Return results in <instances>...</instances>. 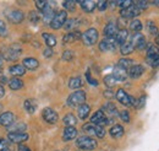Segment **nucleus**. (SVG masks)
Returning a JSON list of instances; mask_svg holds the SVG:
<instances>
[{
    "mask_svg": "<svg viewBox=\"0 0 159 151\" xmlns=\"http://www.w3.org/2000/svg\"><path fill=\"white\" fill-rule=\"evenodd\" d=\"M143 28V26H142V22L139 21V20H132L131 21V23H130V30L131 31H134L135 33H139V31Z\"/></svg>",
    "mask_w": 159,
    "mask_h": 151,
    "instance_id": "nucleus-36",
    "label": "nucleus"
},
{
    "mask_svg": "<svg viewBox=\"0 0 159 151\" xmlns=\"http://www.w3.org/2000/svg\"><path fill=\"white\" fill-rule=\"evenodd\" d=\"M72 58H74V52H71V51H65L62 53V59L64 60H71Z\"/></svg>",
    "mask_w": 159,
    "mask_h": 151,
    "instance_id": "nucleus-48",
    "label": "nucleus"
},
{
    "mask_svg": "<svg viewBox=\"0 0 159 151\" xmlns=\"http://www.w3.org/2000/svg\"><path fill=\"white\" fill-rule=\"evenodd\" d=\"M79 26V21L76 19H69L66 20V22H65V25H64V28L66 30V31H71V30H74V28H76Z\"/></svg>",
    "mask_w": 159,
    "mask_h": 151,
    "instance_id": "nucleus-37",
    "label": "nucleus"
},
{
    "mask_svg": "<svg viewBox=\"0 0 159 151\" xmlns=\"http://www.w3.org/2000/svg\"><path fill=\"white\" fill-rule=\"evenodd\" d=\"M109 134H110L113 138L119 139V138H121V136L124 135V128H122L121 125H119V124H115V125H113V127L110 128Z\"/></svg>",
    "mask_w": 159,
    "mask_h": 151,
    "instance_id": "nucleus-29",
    "label": "nucleus"
},
{
    "mask_svg": "<svg viewBox=\"0 0 159 151\" xmlns=\"http://www.w3.org/2000/svg\"><path fill=\"white\" fill-rule=\"evenodd\" d=\"M1 108H2V106H1V103H0V111H1Z\"/></svg>",
    "mask_w": 159,
    "mask_h": 151,
    "instance_id": "nucleus-59",
    "label": "nucleus"
},
{
    "mask_svg": "<svg viewBox=\"0 0 159 151\" xmlns=\"http://www.w3.org/2000/svg\"><path fill=\"white\" fill-rule=\"evenodd\" d=\"M82 86V80L80 77H71L69 81V87L72 90H79Z\"/></svg>",
    "mask_w": 159,
    "mask_h": 151,
    "instance_id": "nucleus-35",
    "label": "nucleus"
},
{
    "mask_svg": "<svg viewBox=\"0 0 159 151\" xmlns=\"http://www.w3.org/2000/svg\"><path fill=\"white\" fill-rule=\"evenodd\" d=\"M7 19L11 23H20L25 19V14L21 10H11L7 14Z\"/></svg>",
    "mask_w": 159,
    "mask_h": 151,
    "instance_id": "nucleus-17",
    "label": "nucleus"
},
{
    "mask_svg": "<svg viewBox=\"0 0 159 151\" xmlns=\"http://www.w3.org/2000/svg\"><path fill=\"white\" fill-rule=\"evenodd\" d=\"M134 51H135V48H134V46H132V43H131L130 41H126L124 44L120 46V52H121L122 56H129V54H131Z\"/></svg>",
    "mask_w": 159,
    "mask_h": 151,
    "instance_id": "nucleus-28",
    "label": "nucleus"
},
{
    "mask_svg": "<svg viewBox=\"0 0 159 151\" xmlns=\"http://www.w3.org/2000/svg\"><path fill=\"white\" fill-rule=\"evenodd\" d=\"M86 101V92L82 90H77L69 96L67 98V106L69 107H77L83 105Z\"/></svg>",
    "mask_w": 159,
    "mask_h": 151,
    "instance_id": "nucleus-2",
    "label": "nucleus"
},
{
    "mask_svg": "<svg viewBox=\"0 0 159 151\" xmlns=\"http://www.w3.org/2000/svg\"><path fill=\"white\" fill-rule=\"evenodd\" d=\"M47 5H48V1H36V6L38 7L39 11H43Z\"/></svg>",
    "mask_w": 159,
    "mask_h": 151,
    "instance_id": "nucleus-50",
    "label": "nucleus"
},
{
    "mask_svg": "<svg viewBox=\"0 0 159 151\" xmlns=\"http://www.w3.org/2000/svg\"><path fill=\"white\" fill-rule=\"evenodd\" d=\"M43 12V17H44V21L45 22H49L50 23V21L53 20V17L55 16V9L53 7V5H52V2H49L48 1V5L45 6V9L42 11Z\"/></svg>",
    "mask_w": 159,
    "mask_h": 151,
    "instance_id": "nucleus-18",
    "label": "nucleus"
},
{
    "mask_svg": "<svg viewBox=\"0 0 159 151\" xmlns=\"http://www.w3.org/2000/svg\"><path fill=\"white\" fill-rule=\"evenodd\" d=\"M118 31H119L118 30V23L114 22V21H110L104 27V36H105V38H113L115 37Z\"/></svg>",
    "mask_w": 159,
    "mask_h": 151,
    "instance_id": "nucleus-15",
    "label": "nucleus"
},
{
    "mask_svg": "<svg viewBox=\"0 0 159 151\" xmlns=\"http://www.w3.org/2000/svg\"><path fill=\"white\" fill-rule=\"evenodd\" d=\"M62 6H64V7H65V10H67V11H75L76 1H72V0L64 1V2H62Z\"/></svg>",
    "mask_w": 159,
    "mask_h": 151,
    "instance_id": "nucleus-40",
    "label": "nucleus"
},
{
    "mask_svg": "<svg viewBox=\"0 0 159 151\" xmlns=\"http://www.w3.org/2000/svg\"><path fill=\"white\" fill-rule=\"evenodd\" d=\"M43 54H44V57L45 58H50L52 56H53V51H52V48H47V49H44Z\"/></svg>",
    "mask_w": 159,
    "mask_h": 151,
    "instance_id": "nucleus-53",
    "label": "nucleus"
},
{
    "mask_svg": "<svg viewBox=\"0 0 159 151\" xmlns=\"http://www.w3.org/2000/svg\"><path fill=\"white\" fill-rule=\"evenodd\" d=\"M42 117H43V119H44L47 123H49V124H55V123L58 122V119H59L58 113H57L53 108H50V107H47V108L43 110Z\"/></svg>",
    "mask_w": 159,
    "mask_h": 151,
    "instance_id": "nucleus-11",
    "label": "nucleus"
},
{
    "mask_svg": "<svg viewBox=\"0 0 159 151\" xmlns=\"http://www.w3.org/2000/svg\"><path fill=\"white\" fill-rule=\"evenodd\" d=\"M147 63L153 68L159 66V48L154 44L147 47Z\"/></svg>",
    "mask_w": 159,
    "mask_h": 151,
    "instance_id": "nucleus-4",
    "label": "nucleus"
},
{
    "mask_svg": "<svg viewBox=\"0 0 159 151\" xmlns=\"http://www.w3.org/2000/svg\"><path fill=\"white\" fill-rule=\"evenodd\" d=\"M39 66V61L34 58H26L23 59V68L28 70H36Z\"/></svg>",
    "mask_w": 159,
    "mask_h": 151,
    "instance_id": "nucleus-23",
    "label": "nucleus"
},
{
    "mask_svg": "<svg viewBox=\"0 0 159 151\" xmlns=\"http://www.w3.org/2000/svg\"><path fill=\"white\" fill-rule=\"evenodd\" d=\"M120 118H121L122 122L129 123V122H130V113H129L127 111H121V112H120Z\"/></svg>",
    "mask_w": 159,
    "mask_h": 151,
    "instance_id": "nucleus-45",
    "label": "nucleus"
},
{
    "mask_svg": "<svg viewBox=\"0 0 159 151\" xmlns=\"http://www.w3.org/2000/svg\"><path fill=\"white\" fill-rule=\"evenodd\" d=\"M21 54V48L20 46H10V47H5L1 49V57L5 58L6 60H16L20 57Z\"/></svg>",
    "mask_w": 159,
    "mask_h": 151,
    "instance_id": "nucleus-3",
    "label": "nucleus"
},
{
    "mask_svg": "<svg viewBox=\"0 0 159 151\" xmlns=\"http://www.w3.org/2000/svg\"><path fill=\"white\" fill-rule=\"evenodd\" d=\"M102 111H103V112L105 111V112L108 113L107 118H109V117L114 118V117H116V115L119 114V112H118V110H116V107H115L114 103H107V105H104Z\"/></svg>",
    "mask_w": 159,
    "mask_h": 151,
    "instance_id": "nucleus-25",
    "label": "nucleus"
},
{
    "mask_svg": "<svg viewBox=\"0 0 159 151\" xmlns=\"http://www.w3.org/2000/svg\"><path fill=\"white\" fill-rule=\"evenodd\" d=\"M66 20H67V12H66L65 10H60V11H58V12L55 14V16L53 17V20L50 21L49 25H50L52 28L59 30V28H61V27L65 25Z\"/></svg>",
    "mask_w": 159,
    "mask_h": 151,
    "instance_id": "nucleus-7",
    "label": "nucleus"
},
{
    "mask_svg": "<svg viewBox=\"0 0 159 151\" xmlns=\"http://www.w3.org/2000/svg\"><path fill=\"white\" fill-rule=\"evenodd\" d=\"M116 42L115 38H104L99 43V49L102 52H109V51H114L116 48Z\"/></svg>",
    "mask_w": 159,
    "mask_h": 151,
    "instance_id": "nucleus-13",
    "label": "nucleus"
},
{
    "mask_svg": "<svg viewBox=\"0 0 159 151\" xmlns=\"http://www.w3.org/2000/svg\"><path fill=\"white\" fill-rule=\"evenodd\" d=\"M116 100L119 101L121 105L126 106V107H134V103H135V100L132 96H130L129 94H126V91H124L122 89L118 90V92L115 95Z\"/></svg>",
    "mask_w": 159,
    "mask_h": 151,
    "instance_id": "nucleus-8",
    "label": "nucleus"
},
{
    "mask_svg": "<svg viewBox=\"0 0 159 151\" xmlns=\"http://www.w3.org/2000/svg\"><path fill=\"white\" fill-rule=\"evenodd\" d=\"M4 95H5V89H4L2 85H0V98L4 97Z\"/></svg>",
    "mask_w": 159,
    "mask_h": 151,
    "instance_id": "nucleus-56",
    "label": "nucleus"
},
{
    "mask_svg": "<svg viewBox=\"0 0 159 151\" xmlns=\"http://www.w3.org/2000/svg\"><path fill=\"white\" fill-rule=\"evenodd\" d=\"M130 42L132 43L134 48L137 49V51H143V49H146V47H147V41H146L144 36L141 35V33H135V35L131 37Z\"/></svg>",
    "mask_w": 159,
    "mask_h": 151,
    "instance_id": "nucleus-10",
    "label": "nucleus"
},
{
    "mask_svg": "<svg viewBox=\"0 0 159 151\" xmlns=\"http://www.w3.org/2000/svg\"><path fill=\"white\" fill-rule=\"evenodd\" d=\"M7 35V28L5 26V23L0 20V37H5Z\"/></svg>",
    "mask_w": 159,
    "mask_h": 151,
    "instance_id": "nucleus-46",
    "label": "nucleus"
},
{
    "mask_svg": "<svg viewBox=\"0 0 159 151\" xmlns=\"http://www.w3.org/2000/svg\"><path fill=\"white\" fill-rule=\"evenodd\" d=\"M36 102L34 101H32V100H27V101H25V110L28 112V113H34V111H36Z\"/></svg>",
    "mask_w": 159,
    "mask_h": 151,
    "instance_id": "nucleus-38",
    "label": "nucleus"
},
{
    "mask_svg": "<svg viewBox=\"0 0 159 151\" xmlns=\"http://www.w3.org/2000/svg\"><path fill=\"white\" fill-rule=\"evenodd\" d=\"M134 65V60L132 59H129V58H121L119 60V63H118V66L121 68L122 70H129L131 66Z\"/></svg>",
    "mask_w": 159,
    "mask_h": 151,
    "instance_id": "nucleus-31",
    "label": "nucleus"
},
{
    "mask_svg": "<svg viewBox=\"0 0 159 151\" xmlns=\"http://www.w3.org/2000/svg\"><path fill=\"white\" fill-rule=\"evenodd\" d=\"M9 71H10V74H11V75H14V76H22V75H25V73H26V69H25L22 65H19V64H16V65H12V66H10Z\"/></svg>",
    "mask_w": 159,
    "mask_h": 151,
    "instance_id": "nucleus-30",
    "label": "nucleus"
},
{
    "mask_svg": "<svg viewBox=\"0 0 159 151\" xmlns=\"http://www.w3.org/2000/svg\"><path fill=\"white\" fill-rule=\"evenodd\" d=\"M115 42H116V44L118 46H121V44H124L127 39H129V32H127V30H125V28H121L118 31V33L115 35Z\"/></svg>",
    "mask_w": 159,
    "mask_h": 151,
    "instance_id": "nucleus-22",
    "label": "nucleus"
},
{
    "mask_svg": "<svg viewBox=\"0 0 159 151\" xmlns=\"http://www.w3.org/2000/svg\"><path fill=\"white\" fill-rule=\"evenodd\" d=\"M9 86H10L11 90H21V89L23 87V82H22V80H20V79L14 77V79L10 80Z\"/></svg>",
    "mask_w": 159,
    "mask_h": 151,
    "instance_id": "nucleus-34",
    "label": "nucleus"
},
{
    "mask_svg": "<svg viewBox=\"0 0 159 151\" xmlns=\"http://www.w3.org/2000/svg\"><path fill=\"white\" fill-rule=\"evenodd\" d=\"M104 96H105L107 98H113V97H114V94H113V91L109 90V91H105V92H104Z\"/></svg>",
    "mask_w": 159,
    "mask_h": 151,
    "instance_id": "nucleus-54",
    "label": "nucleus"
},
{
    "mask_svg": "<svg viewBox=\"0 0 159 151\" xmlns=\"http://www.w3.org/2000/svg\"><path fill=\"white\" fill-rule=\"evenodd\" d=\"M0 65H1V57H0Z\"/></svg>",
    "mask_w": 159,
    "mask_h": 151,
    "instance_id": "nucleus-60",
    "label": "nucleus"
},
{
    "mask_svg": "<svg viewBox=\"0 0 159 151\" xmlns=\"http://www.w3.org/2000/svg\"><path fill=\"white\" fill-rule=\"evenodd\" d=\"M104 84L108 86V87H113L115 84H116V80L113 75H107L104 77Z\"/></svg>",
    "mask_w": 159,
    "mask_h": 151,
    "instance_id": "nucleus-41",
    "label": "nucleus"
},
{
    "mask_svg": "<svg viewBox=\"0 0 159 151\" xmlns=\"http://www.w3.org/2000/svg\"><path fill=\"white\" fill-rule=\"evenodd\" d=\"M97 140L91 138V136H87V135H83V136H80L76 140V146L81 149V150L84 151H91L94 150L97 148Z\"/></svg>",
    "mask_w": 159,
    "mask_h": 151,
    "instance_id": "nucleus-1",
    "label": "nucleus"
},
{
    "mask_svg": "<svg viewBox=\"0 0 159 151\" xmlns=\"http://www.w3.org/2000/svg\"><path fill=\"white\" fill-rule=\"evenodd\" d=\"M43 38H44L48 48H53L57 44V38H55L54 35H52V33H43Z\"/></svg>",
    "mask_w": 159,
    "mask_h": 151,
    "instance_id": "nucleus-33",
    "label": "nucleus"
},
{
    "mask_svg": "<svg viewBox=\"0 0 159 151\" xmlns=\"http://www.w3.org/2000/svg\"><path fill=\"white\" fill-rule=\"evenodd\" d=\"M15 120V115L11 112H4L0 114V124L4 127H10Z\"/></svg>",
    "mask_w": 159,
    "mask_h": 151,
    "instance_id": "nucleus-19",
    "label": "nucleus"
},
{
    "mask_svg": "<svg viewBox=\"0 0 159 151\" xmlns=\"http://www.w3.org/2000/svg\"><path fill=\"white\" fill-rule=\"evenodd\" d=\"M98 37H99V35H98V31L96 28H88L84 33H82L81 39L86 46H93L97 43Z\"/></svg>",
    "mask_w": 159,
    "mask_h": 151,
    "instance_id": "nucleus-6",
    "label": "nucleus"
},
{
    "mask_svg": "<svg viewBox=\"0 0 159 151\" xmlns=\"http://www.w3.org/2000/svg\"><path fill=\"white\" fill-rule=\"evenodd\" d=\"M152 4H153V5H156V6H158V7H159V1H152Z\"/></svg>",
    "mask_w": 159,
    "mask_h": 151,
    "instance_id": "nucleus-58",
    "label": "nucleus"
},
{
    "mask_svg": "<svg viewBox=\"0 0 159 151\" xmlns=\"http://www.w3.org/2000/svg\"><path fill=\"white\" fill-rule=\"evenodd\" d=\"M147 28H148V32L152 36H157L158 35V27H157V25L153 21H148L147 22Z\"/></svg>",
    "mask_w": 159,
    "mask_h": 151,
    "instance_id": "nucleus-39",
    "label": "nucleus"
},
{
    "mask_svg": "<svg viewBox=\"0 0 159 151\" xmlns=\"http://www.w3.org/2000/svg\"><path fill=\"white\" fill-rule=\"evenodd\" d=\"M134 2L132 1H118L116 2V5H119L120 7H121V10H124V9H127L129 6H131Z\"/></svg>",
    "mask_w": 159,
    "mask_h": 151,
    "instance_id": "nucleus-47",
    "label": "nucleus"
},
{
    "mask_svg": "<svg viewBox=\"0 0 159 151\" xmlns=\"http://www.w3.org/2000/svg\"><path fill=\"white\" fill-rule=\"evenodd\" d=\"M144 73V66L141 64H134L129 70H127V75L132 79H139V76Z\"/></svg>",
    "mask_w": 159,
    "mask_h": 151,
    "instance_id": "nucleus-16",
    "label": "nucleus"
},
{
    "mask_svg": "<svg viewBox=\"0 0 159 151\" xmlns=\"http://www.w3.org/2000/svg\"><path fill=\"white\" fill-rule=\"evenodd\" d=\"M64 124L66 127H75L77 124V118L72 113H67L64 117Z\"/></svg>",
    "mask_w": 159,
    "mask_h": 151,
    "instance_id": "nucleus-32",
    "label": "nucleus"
},
{
    "mask_svg": "<svg viewBox=\"0 0 159 151\" xmlns=\"http://www.w3.org/2000/svg\"><path fill=\"white\" fill-rule=\"evenodd\" d=\"M7 138H9V140L12 141V143L22 144V143H25L26 140H28V134H27V133H21V132H11V133H9Z\"/></svg>",
    "mask_w": 159,
    "mask_h": 151,
    "instance_id": "nucleus-14",
    "label": "nucleus"
},
{
    "mask_svg": "<svg viewBox=\"0 0 159 151\" xmlns=\"http://www.w3.org/2000/svg\"><path fill=\"white\" fill-rule=\"evenodd\" d=\"M79 4L84 12H92V11H94V9L97 7V2H96V1H92V0L79 1Z\"/></svg>",
    "mask_w": 159,
    "mask_h": 151,
    "instance_id": "nucleus-21",
    "label": "nucleus"
},
{
    "mask_svg": "<svg viewBox=\"0 0 159 151\" xmlns=\"http://www.w3.org/2000/svg\"><path fill=\"white\" fill-rule=\"evenodd\" d=\"M110 122H111V119L110 118H107L105 113L102 110L94 112L93 115L91 117V123L92 124H96V125H100V127H103L104 124H109Z\"/></svg>",
    "mask_w": 159,
    "mask_h": 151,
    "instance_id": "nucleus-9",
    "label": "nucleus"
},
{
    "mask_svg": "<svg viewBox=\"0 0 159 151\" xmlns=\"http://www.w3.org/2000/svg\"><path fill=\"white\" fill-rule=\"evenodd\" d=\"M39 20H40V15L37 11H31V12H30V21H31V22H34V23H36V22H38Z\"/></svg>",
    "mask_w": 159,
    "mask_h": 151,
    "instance_id": "nucleus-43",
    "label": "nucleus"
},
{
    "mask_svg": "<svg viewBox=\"0 0 159 151\" xmlns=\"http://www.w3.org/2000/svg\"><path fill=\"white\" fill-rule=\"evenodd\" d=\"M108 1H98L97 2V7H98V10L99 11H104L107 7H108Z\"/></svg>",
    "mask_w": 159,
    "mask_h": 151,
    "instance_id": "nucleus-49",
    "label": "nucleus"
},
{
    "mask_svg": "<svg viewBox=\"0 0 159 151\" xmlns=\"http://www.w3.org/2000/svg\"><path fill=\"white\" fill-rule=\"evenodd\" d=\"M144 102H146V97H144V96H142V97L139 98V100H135L134 107H135V108H137V110H139V108H142V107L144 106Z\"/></svg>",
    "mask_w": 159,
    "mask_h": 151,
    "instance_id": "nucleus-42",
    "label": "nucleus"
},
{
    "mask_svg": "<svg viewBox=\"0 0 159 151\" xmlns=\"http://www.w3.org/2000/svg\"><path fill=\"white\" fill-rule=\"evenodd\" d=\"M135 5L139 7V11H142V10H147V9H148V2H147V1H136Z\"/></svg>",
    "mask_w": 159,
    "mask_h": 151,
    "instance_id": "nucleus-44",
    "label": "nucleus"
},
{
    "mask_svg": "<svg viewBox=\"0 0 159 151\" xmlns=\"http://www.w3.org/2000/svg\"><path fill=\"white\" fill-rule=\"evenodd\" d=\"M0 151H7V143L2 138H0Z\"/></svg>",
    "mask_w": 159,
    "mask_h": 151,
    "instance_id": "nucleus-51",
    "label": "nucleus"
},
{
    "mask_svg": "<svg viewBox=\"0 0 159 151\" xmlns=\"http://www.w3.org/2000/svg\"><path fill=\"white\" fill-rule=\"evenodd\" d=\"M86 77H87L88 82H89L91 85H93V86H98V81H97V80H94V79H92L91 75H89V73H87V74H86Z\"/></svg>",
    "mask_w": 159,
    "mask_h": 151,
    "instance_id": "nucleus-52",
    "label": "nucleus"
},
{
    "mask_svg": "<svg viewBox=\"0 0 159 151\" xmlns=\"http://www.w3.org/2000/svg\"><path fill=\"white\" fill-rule=\"evenodd\" d=\"M156 43H157V44L159 46V32H158V35L156 36Z\"/></svg>",
    "mask_w": 159,
    "mask_h": 151,
    "instance_id": "nucleus-57",
    "label": "nucleus"
},
{
    "mask_svg": "<svg viewBox=\"0 0 159 151\" xmlns=\"http://www.w3.org/2000/svg\"><path fill=\"white\" fill-rule=\"evenodd\" d=\"M82 129H83V132L87 133L88 135H93V136H97V138H99V139L104 138V135H105V130H104L103 127L92 124V123L84 124V125L82 127Z\"/></svg>",
    "mask_w": 159,
    "mask_h": 151,
    "instance_id": "nucleus-5",
    "label": "nucleus"
},
{
    "mask_svg": "<svg viewBox=\"0 0 159 151\" xmlns=\"http://www.w3.org/2000/svg\"><path fill=\"white\" fill-rule=\"evenodd\" d=\"M81 36H82V33H80L79 31L69 32V33H66V35L62 37V42H64L65 44H66V43H72V42L77 41V39H81Z\"/></svg>",
    "mask_w": 159,
    "mask_h": 151,
    "instance_id": "nucleus-24",
    "label": "nucleus"
},
{
    "mask_svg": "<svg viewBox=\"0 0 159 151\" xmlns=\"http://www.w3.org/2000/svg\"><path fill=\"white\" fill-rule=\"evenodd\" d=\"M91 113V106L87 105V103H83L79 107V111H77V114H79L80 119H86Z\"/></svg>",
    "mask_w": 159,
    "mask_h": 151,
    "instance_id": "nucleus-26",
    "label": "nucleus"
},
{
    "mask_svg": "<svg viewBox=\"0 0 159 151\" xmlns=\"http://www.w3.org/2000/svg\"><path fill=\"white\" fill-rule=\"evenodd\" d=\"M111 75L115 77L116 81H125V80L127 79V71H126V70H122L119 66H116V68L114 69V73H113Z\"/></svg>",
    "mask_w": 159,
    "mask_h": 151,
    "instance_id": "nucleus-27",
    "label": "nucleus"
},
{
    "mask_svg": "<svg viewBox=\"0 0 159 151\" xmlns=\"http://www.w3.org/2000/svg\"><path fill=\"white\" fill-rule=\"evenodd\" d=\"M75 138H77V129L75 127H66L62 133V139L65 141H70L74 140Z\"/></svg>",
    "mask_w": 159,
    "mask_h": 151,
    "instance_id": "nucleus-20",
    "label": "nucleus"
},
{
    "mask_svg": "<svg viewBox=\"0 0 159 151\" xmlns=\"http://www.w3.org/2000/svg\"><path fill=\"white\" fill-rule=\"evenodd\" d=\"M19 151H31V150H30V148L26 146V145H20V146H19Z\"/></svg>",
    "mask_w": 159,
    "mask_h": 151,
    "instance_id": "nucleus-55",
    "label": "nucleus"
},
{
    "mask_svg": "<svg viewBox=\"0 0 159 151\" xmlns=\"http://www.w3.org/2000/svg\"><path fill=\"white\" fill-rule=\"evenodd\" d=\"M139 7L135 5V2L131 5V6H129L127 9H124V10H121L120 11V15H121V17H124V19H134V17H136V16H139Z\"/></svg>",
    "mask_w": 159,
    "mask_h": 151,
    "instance_id": "nucleus-12",
    "label": "nucleus"
}]
</instances>
